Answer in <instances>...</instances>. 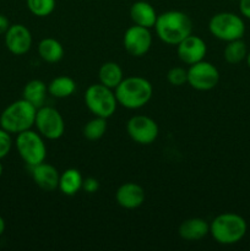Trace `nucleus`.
<instances>
[{
  "label": "nucleus",
  "mask_w": 250,
  "mask_h": 251,
  "mask_svg": "<svg viewBox=\"0 0 250 251\" xmlns=\"http://www.w3.org/2000/svg\"><path fill=\"white\" fill-rule=\"evenodd\" d=\"M154 29L162 42L169 46H178L193 33V22L185 12L171 10L157 16Z\"/></svg>",
  "instance_id": "obj_1"
},
{
  "label": "nucleus",
  "mask_w": 250,
  "mask_h": 251,
  "mask_svg": "<svg viewBox=\"0 0 250 251\" xmlns=\"http://www.w3.org/2000/svg\"><path fill=\"white\" fill-rule=\"evenodd\" d=\"M153 87L151 82L145 77L130 76L123 78L122 82L115 88V98L118 104L127 109H139L151 100Z\"/></svg>",
  "instance_id": "obj_2"
},
{
  "label": "nucleus",
  "mask_w": 250,
  "mask_h": 251,
  "mask_svg": "<svg viewBox=\"0 0 250 251\" xmlns=\"http://www.w3.org/2000/svg\"><path fill=\"white\" fill-rule=\"evenodd\" d=\"M247 232V221L238 213H221L210 225L211 235L218 244H237L245 237Z\"/></svg>",
  "instance_id": "obj_3"
},
{
  "label": "nucleus",
  "mask_w": 250,
  "mask_h": 251,
  "mask_svg": "<svg viewBox=\"0 0 250 251\" xmlns=\"http://www.w3.org/2000/svg\"><path fill=\"white\" fill-rule=\"evenodd\" d=\"M37 108L26 100H19L7 105L0 114V127L9 134H20L34 125Z\"/></svg>",
  "instance_id": "obj_4"
},
{
  "label": "nucleus",
  "mask_w": 250,
  "mask_h": 251,
  "mask_svg": "<svg viewBox=\"0 0 250 251\" xmlns=\"http://www.w3.org/2000/svg\"><path fill=\"white\" fill-rule=\"evenodd\" d=\"M211 34L220 41L230 42L242 39L245 33L244 20L234 12H218L208 22Z\"/></svg>",
  "instance_id": "obj_5"
},
{
  "label": "nucleus",
  "mask_w": 250,
  "mask_h": 251,
  "mask_svg": "<svg viewBox=\"0 0 250 251\" xmlns=\"http://www.w3.org/2000/svg\"><path fill=\"white\" fill-rule=\"evenodd\" d=\"M85 103L95 117H100L108 119L112 117L117 110L118 100L115 98V93H113L112 88L102 83L91 85L85 92Z\"/></svg>",
  "instance_id": "obj_6"
},
{
  "label": "nucleus",
  "mask_w": 250,
  "mask_h": 251,
  "mask_svg": "<svg viewBox=\"0 0 250 251\" xmlns=\"http://www.w3.org/2000/svg\"><path fill=\"white\" fill-rule=\"evenodd\" d=\"M15 145L20 157L27 166L34 167L46 159L47 147L39 132L37 134L31 129L20 132L15 140Z\"/></svg>",
  "instance_id": "obj_7"
},
{
  "label": "nucleus",
  "mask_w": 250,
  "mask_h": 251,
  "mask_svg": "<svg viewBox=\"0 0 250 251\" xmlns=\"http://www.w3.org/2000/svg\"><path fill=\"white\" fill-rule=\"evenodd\" d=\"M34 125L42 137L48 140L60 139L65 131V123H64L63 117L53 107L43 105V107L38 108Z\"/></svg>",
  "instance_id": "obj_8"
},
{
  "label": "nucleus",
  "mask_w": 250,
  "mask_h": 251,
  "mask_svg": "<svg viewBox=\"0 0 250 251\" xmlns=\"http://www.w3.org/2000/svg\"><path fill=\"white\" fill-rule=\"evenodd\" d=\"M220 71L213 64L201 60L188 69V83L198 91H210L217 86Z\"/></svg>",
  "instance_id": "obj_9"
},
{
  "label": "nucleus",
  "mask_w": 250,
  "mask_h": 251,
  "mask_svg": "<svg viewBox=\"0 0 250 251\" xmlns=\"http://www.w3.org/2000/svg\"><path fill=\"white\" fill-rule=\"evenodd\" d=\"M129 136L140 145H151L158 137V125L146 115H135L126 124Z\"/></svg>",
  "instance_id": "obj_10"
},
{
  "label": "nucleus",
  "mask_w": 250,
  "mask_h": 251,
  "mask_svg": "<svg viewBox=\"0 0 250 251\" xmlns=\"http://www.w3.org/2000/svg\"><path fill=\"white\" fill-rule=\"evenodd\" d=\"M123 44H124L125 50L130 55L137 56V58L145 55L152 46V36L150 28L137 26V25L129 27L124 33Z\"/></svg>",
  "instance_id": "obj_11"
},
{
  "label": "nucleus",
  "mask_w": 250,
  "mask_h": 251,
  "mask_svg": "<svg viewBox=\"0 0 250 251\" xmlns=\"http://www.w3.org/2000/svg\"><path fill=\"white\" fill-rule=\"evenodd\" d=\"M5 36V46L14 55H24L32 47V34L26 26L21 24L10 25Z\"/></svg>",
  "instance_id": "obj_12"
},
{
  "label": "nucleus",
  "mask_w": 250,
  "mask_h": 251,
  "mask_svg": "<svg viewBox=\"0 0 250 251\" xmlns=\"http://www.w3.org/2000/svg\"><path fill=\"white\" fill-rule=\"evenodd\" d=\"M207 46L199 36L191 33L176 46V54L179 59L186 65H193L205 59Z\"/></svg>",
  "instance_id": "obj_13"
},
{
  "label": "nucleus",
  "mask_w": 250,
  "mask_h": 251,
  "mask_svg": "<svg viewBox=\"0 0 250 251\" xmlns=\"http://www.w3.org/2000/svg\"><path fill=\"white\" fill-rule=\"evenodd\" d=\"M118 205L126 210H135L145 202V190L136 183H124L115 193Z\"/></svg>",
  "instance_id": "obj_14"
},
{
  "label": "nucleus",
  "mask_w": 250,
  "mask_h": 251,
  "mask_svg": "<svg viewBox=\"0 0 250 251\" xmlns=\"http://www.w3.org/2000/svg\"><path fill=\"white\" fill-rule=\"evenodd\" d=\"M32 178L39 189L44 191H54L59 186L60 174L54 166L42 162L32 167Z\"/></svg>",
  "instance_id": "obj_15"
},
{
  "label": "nucleus",
  "mask_w": 250,
  "mask_h": 251,
  "mask_svg": "<svg viewBox=\"0 0 250 251\" xmlns=\"http://www.w3.org/2000/svg\"><path fill=\"white\" fill-rule=\"evenodd\" d=\"M178 233L181 239L196 242L205 238L210 233V225L202 218H189L179 226Z\"/></svg>",
  "instance_id": "obj_16"
},
{
  "label": "nucleus",
  "mask_w": 250,
  "mask_h": 251,
  "mask_svg": "<svg viewBox=\"0 0 250 251\" xmlns=\"http://www.w3.org/2000/svg\"><path fill=\"white\" fill-rule=\"evenodd\" d=\"M157 16L158 15H157L154 7L150 2L144 1V0L134 2L130 7V17L137 26L152 28L156 24Z\"/></svg>",
  "instance_id": "obj_17"
},
{
  "label": "nucleus",
  "mask_w": 250,
  "mask_h": 251,
  "mask_svg": "<svg viewBox=\"0 0 250 251\" xmlns=\"http://www.w3.org/2000/svg\"><path fill=\"white\" fill-rule=\"evenodd\" d=\"M47 95H48V86L41 80H31L26 83L22 91V98L33 104L37 109L43 107Z\"/></svg>",
  "instance_id": "obj_18"
},
{
  "label": "nucleus",
  "mask_w": 250,
  "mask_h": 251,
  "mask_svg": "<svg viewBox=\"0 0 250 251\" xmlns=\"http://www.w3.org/2000/svg\"><path fill=\"white\" fill-rule=\"evenodd\" d=\"M83 178L77 169H66L60 174L58 189L66 196H74L82 189Z\"/></svg>",
  "instance_id": "obj_19"
},
{
  "label": "nucleus",
  "mask_w": 250,
  "mask_h": 251,
  "mask_svg": "<svg viewBox=\"0 0 250 251\" xmlns=\"http://www.w3.org/2000/svg\"><path fill=\"white\" fill-rule=\"evenodd\" d=\"M98 78H100V83L107 86L108 88L115 90L123 81L124 75H123V70L119 64L114 61H108V63L102 64L100 68Z\"/></svg>",
  "instance_id": "obj_20"
},
{
  "label": "nucleus",
  "mask_w": 250,
  "mask_h": 251,
  "mask_svg": "<svg viewBox=\"0 0 250 251\" xmlns=\"http://www.w3.org/2000/svg\"><path fill=\"white\" fill-rule=\"evenodd\" d=\"M38 54L47 63H58L64 56V48L55 38H44L38 43Z\"/></svg>",
  "instance_id": "obj_21"
},
{
  "label": "nucleus",
  "mask_w": 250,
  "mask_h": 251,
  "mask_svg": "<svg viewBox=\"0 0 250 251\" xmlns=\"http://www.w3.org/2000/svg\"><path fill=\"white\" fill-rule=\"evenodd\" d=\"M76 90V82L69 76H58L48 85V95L55 98L70 97Z\"/></svg>",
  "instance_id": "obj_22"
},
{
  "label": "nucleus",
  "mask_w": 250,
  "mask_h": 251,
  "mask_svg": "<svg viewBox=\"0 0 250 251\" xmlns=\"http://www.w3.org/2000/svg\"><path fill=\"white\" fill-rule=\"evenodd\" d=\"M248 54L247 44L243 39H235V41L227 42V46H225V50H223V56H225V60L228 64H235L242 63L243 60H245Z\"/></svg>",
  "instance_id": "obj_23"
},
{
  "label": "nucleus",
  "mask_w": 250,
  "mask_h": 251,
  "mask_svg": "<svg viewBox=\"0 0 250 251\" xmlns=\"http://www.w3.org/2000/svg\"><path fill=\"white\" fill-rule=\"evenodd\" d=\"M107 131V119L100 117H95L91 119L83 127V136L90 141H97Z\"/></svg>",
  "instance_id": "obj_24"
},
{
  "label": "nucleus",
  "mask_w": 250,
  "mask_h": 251,
  "mask_svg": "<svg viewBox=\"0 0 250 251\" xmlns=\"http://www.w3.org/2000/svg\"><path fill=\"white\" fill-rule=\"evenodd\" d=\"M29 11L38 17L49 16L55 9V0H26Z\"/></svg>",
  "instance_id": "obj_25"
},
{
  "label": "nucleus",
  "mask_w": 250,
  "mask_h": 251,
  "mask_svg": "<svg viewBox=\"0 0 250 251\" xmlns=\"http://www.w3.org/2000/svg\"><path fill=\"white\" fill-rule=\"evenodd\" d=\"M167 80L171 85L176 86H183L184 83L188 82V70H185L184 68L180 66H175V68H172L171 70L167 74Z\"/></svg>",
  "instance_id": "obj_26"
},
{
  "label": "nucleus",
  "mask_w": 250,
  "mask_h": 251,
  "mask_svg": "<svg viewBox=\"0 0 250 251\" xmlns=\"http://www.w3.org/2000/svg\"><path fill=\"white\" fill-rule=\"evenodd\" d=\"M12 147L11 134L0 127V161L9 154L10 150Z\"/></svg>",
  "instance_id": "obj_27"
},
{
  "label": "nucleus",
  "mask_w": 250,
  "mask_h": 251,
  "mask_svg": "<svg viewBox=\"0 0 250 251\" xmlns=\"http://www.w3.org/2000/svg\"><path fill=\"white\" fill-rule=\"evenodd\" d=\"M82 189L88 194H95L100 189V181L96 178L88 176V178L83 179L82 181Z\"/></svg>",
  "instance_id": "obj_28"
},
{
  "label": "nucleus",
  "mask_w": 250,
  "mask_h": 251,
  "mask_svg": "<svg viewBox=\"0 0 250 251\" xmlns=\"http://www.w3.org/2000/svg\"><path fill=\"white\" fill-rule=\"evenodd\" d=\"M239 11L243 16L250 20V0H239Z\"/></svg>",
  "instance_id": "obj_29"
},
{
  "label": "nucleus",
  "mask_w": 250,
  "mask_h": 251,
  "mask_svg": "<svg viewBox=\"0 0 250 251\" xmlns=\"http://www.w3.org/2000/svg\"><path fill=\"white\" fill-rule=\"evenodd\" d=\"M9 27H10V22L9 20H7V17L5 16V15L0 14V36L6 33Z\"/></svg>",
  "instance_id": "obj_30"
},
{
  "label": "nucleus",
  "mask_w": 250,
  "mask_h": 251,
  "mask_svg": "<svg viewBox=\"0 0 250 251\" xmlns=\"http://www.w3.org/2000/svg\"><path fill=\"white\" fill-rule=\"evenodd\" d=\"M5 227H6V226H5L4 218L0 216V235H2V233L5 232Z\"/></svg>",
  "instance_id": "obj_31"
},
{
  "label": "nucleus",
  "mask_w": 250,
  "mask_h": 251,
  "mask_svg": "<svg viewBox=\"0 0 250 251\" xmlns=\"http://www.w3.org/2000/svg\"><path fill=\"white\" fill-rule=\"evenodd\" d=\"M245 60H247V64H248V66H249V68H250V50L248 51V54H247V58H245Z\"/></svg>",
  "instance_id": "obj_32"
},
{
  "label": "nucleus",
  "mask_w": 250,
  "mask_h": 251,
  "mask_svg": "<svg viewBox=\"0 0 250 251\" xmlns=\"http://www.w3.org/2000/svg\"><path fill=\"white\" fill-rule=\"evenodd\" d=\"M2 172H4V167H2V164H1V161H0V176H2Z\"/></svg>",
  "instance_id": "obj_33"
}]
</instances>
